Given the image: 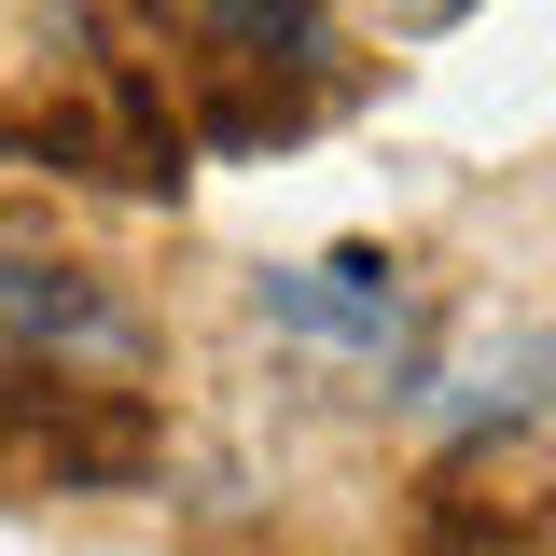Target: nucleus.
<instances>
[{"label": "nucleus", "instance_id": "3", "mask_svg": "<svg viewBox=\"0 0 556 556\" xmlns=\"http://www.w3.org/2000/svg\"><path fill=\"white\" fill-rule=\"evenodd\" d=\"M543 404H556V334H515V348H486V362H459V376L417 390L431 431H529Z\"/></svg>", "mask_w": 556, "mask_h": 556}, {"label": "nucleus", "instance_id": "1", "mask_svg": "<svg viewBox=\"0 0 556 556\" xmlns=\"http://www.w3.org/2000/svg\"><path fill=\"white\" fill-rule=\"evenodd\" d=\"M70 362H139V306L70 251L0 237V376H70Z\"/></svg>", "mask_w": 556, "mask_h": 556}, {"label": "nucleus", "instance_id": "2", "mask_svg": "<svg viewBox=\"0 0 556 556\" xmlns=\"http://www.w3.org/2000/svg\"><path fill=\"white\" fill-rule=\"evenodd\" d=\"M265 320L278 334H320V348H390L417 334V292L390 251H320V265H265Z\"/></svg>", "mask_w": 556, "mask_h": 556}, {"label": "nucleus", "instance_id": "4", "mask_svg": "<svg viewBox=\"0 0 556 556\" xmlns=\"http://www.w3.org/2000/svg\"><path fill=\"white\" fill-rule=\"evenodd\" d=\"M153 14L195 28V42H223L237 70H320V56H334L320 0H153Z\"/></svg>", "mask_w": 556, "mask_h": 556}]
</instances>
